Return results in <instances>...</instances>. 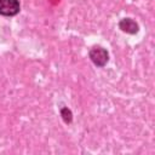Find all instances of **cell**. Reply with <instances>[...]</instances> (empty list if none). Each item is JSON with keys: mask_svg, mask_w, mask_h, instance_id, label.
Masks as SVG:
<instances>
[{"mask_svg": "<svg viewBox=\"0 0 155 155\" xmlns=\"http://www.w3.org/2000/svg\"><path fill=\"white\" fill-rule=\"evenodd\" d=\"M90 58L96 65L103 67L108 62V52L101 46H94L90 51Z\"/></svg>", "mask_w": 155, "mask_h": 155, "instance_id": "7a4b0ae2", "label": "cell"}, {"mask_svg": "<svg viewBox=\"0 0 155 155\" xmlns=\"http://www.w3.org/2000/svg\"><path fill=\"white\" fill-rule=\"evenodd\" d=\"M119 25H120V28H121L124 31H127V33H131V34L138 31V25H137L131 18H125V19H122Z\"/></svg>", "mask_w": 155, "mask_h": 155, "instance_id": "3957f363", "label": "cell"}, {"mask_svg": "<svg viewBox=\"0 0 155 155\" xmlns=\"http://www.w3.org/2000/svg\"><path fill=\"white\" fill-rule=\"evenodd\" d=\"M21 10L18 0H0V15L12 17Z\"/></svg>", "mask_w": 155, "mask_h": 155, "instance_id": "6da1fadb", "label": "cell"}]
</instances>
